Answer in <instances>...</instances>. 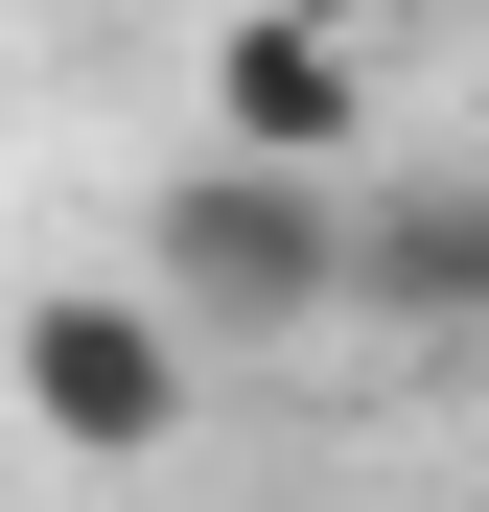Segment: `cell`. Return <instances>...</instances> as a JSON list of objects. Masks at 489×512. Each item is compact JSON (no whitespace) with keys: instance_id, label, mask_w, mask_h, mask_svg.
Returning <instances> with one entry per match:
<instances>
[{"instance_id":"obj_3","label":"cell","mask_w":489,"mask_h":512,"mask_svg":"<svg viewBox=\"0 0 489 512\" xmlns=\"http://www.w3.org/2000/svg\"><path fill=\"white\" fill-rule=\"evenodd\" d=\"M210 140H257V163H350V140H373V47L326 24V0L210 24Z\"/></svg>"},{"instance_id":"obj_2","label":"cell","mask_w":489,"mask_h":512,"mask_svg":"<svg viewBox=\"0 0 489 512\" xmlns=\"http://www.w3.org/2000/svg\"><path fill=\"white\" fill-rule=\"evenodd\" d=\"M0 373H24V419H47L70 466L187 443V303H163V280H47L24 326H0Z\"/></svg>"},{"instance_id":"obj_1","label":"cell","mask_w":489,"mask_h":512,"mask_svg":"<svg viewBox=\"0 0 489 512\" xmlns=\"http://www.w3.org/2000/svg\"><path fill=\"white\" fill-rule=\"evenodd\" d=\"M140 280L187 303V350H233V326H303L326 280H350V187H326V163H257V140H210L187 187H163Z\"/></svg>"}]
</instances>
